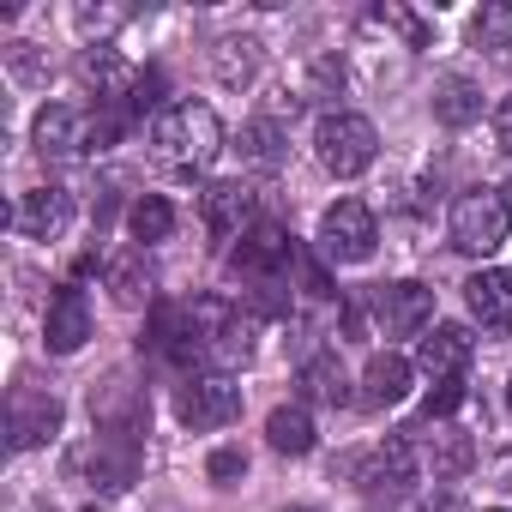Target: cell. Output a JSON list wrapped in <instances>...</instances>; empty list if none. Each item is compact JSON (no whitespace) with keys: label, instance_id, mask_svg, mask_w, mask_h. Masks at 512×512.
<instances>
[{"label":"cell","instance_id":"1","mask_svg":"<svg viewBox=\"0 0 512 512\" xmlns=\"http://www.w3.org/2000/svg\"><path fill=\"white\" fill-rule=\"evenodd\" d=\"M223 151V121L205 103H175L151 121V157L175 175H199Z\"/></svg>","mask_w":512,"mask_h":512},{"label":"cell","instance_id":"24","mask_svg":"<svg viewBox=\"0 0 512 512\" xmlns=\"http://www.w3.org/2000/svg\"><path fill=\"white\" fill-rule=\"evenodd\" d=\"M476 115H482V91H476L470 79L452 73V79L434 85V121H440V127H470Z\"/></svg>","mask_w":512,"mask_h":512},{"label":"cell","instance_id":"30","mask_svg":"<svg viewBox=\"0 0 512 512\" xmlns=\"http://www.w3.org/2000/svg\"><path fill=\"white\" fill-rule=\"evenodd\" d=\"M458 404H464V374H458V380H434V392H428V404H422V422H446Z\"/></svg>","mask_w":512,"mask_h":512},{"label":"cell","instance_id":"36","mask_svg":"<svg viewBox=\"0 0 512 512\" xmlns=\"http://www.w3.org/2000/svg\"><path fill=\"white\" fill-rule=\"evenodd\" d=\"M428 512H464V506H458L452 494H440V500H428Z\"/></svg>","mask_w":512,"mask_h":512},{"label":"cell","instance_id":"23","mask_svg":"<svg viewBox=\"0 0 512 512\" xmlns=\"http://www.w3.org/2000/svg\"><path fill=\"white\" fill-rule=\"evenodd\" d=\"M266 440H272V452H290V458H302V452H314V416L302 410V404H278L272 416H266Z\"/></svg>","mask_w":512,"mask_h":512},{"label":"cell","instance_id":"7","mask_svg":"<svg viewBox=\"0 0 512 512\" xmlns=\"http://www.w3.org/2000/svg\"><path fill=\"white\" fill-rule=\"evenodd\" d=\"M175 416L187 428H229L241 416V386L229 374H187L175 392Z\"/></svg>","mask_w":512,"mask_h":512},{"label":"cell","instance_id":"16","mask_svg":"<svg viewBox=\"0 0 512 512\" xmlns=\"http://www.w3.org/2000/svg\"><path fill=\"white\" fill-rule=\"evenodd\" d=\"M79 85L97 97V109H109V103H133L139 73H133L109 43H97V49H85V55H79Z\"/></svg>","mask_w":512,"mask_h":512},{"label":"cell","instance_id":"15","mask_svg":"<svg viewBox=\"0 0 512 512\" xmlns=\"http://www.w3.org/2000/svg\"><path fill=\"white\" fill-rule=\"evenodd\" d=\"M73 470H85L91 488L121 494V488H133V476H139V446H133V440H109V434H97V440L73 458Z\"/></svg>","mask_w":512,"mask_h":512},{"label":"cell","instance_id":"25","mask_svg":"<svg viewBox=\"0 0 512 512\" xmlns=\"http://www.w3.org/2000/svg\"><path fill=\"white\" fill-rule=\"evenodd\" d=\"M241 163H253V169H284V127L272 121V115H260V121H247L241 127Z\"/></svg>","mask_w":512,"mask_h":512},{"label":"cell","instance_id":"40","mask_svg":"<svg viewBox=\"0 0 512 512\" xmlns=\"http://www.w3.org/2000/svg\"><path fill=\"white\" fill-rule=\"evenodd\" d=\"M506 404H512V386H506Z\"/></svg>","mask_w":512,"mask_h":512},{"label":"cell","instance_id":"29","mask_svg":"<svg viewBox=\"0 0 512 512\" xmlns=\"http://www.w3.org/2000/svg\"><path fill=\"white\" fill-rule=\"evenodd\" d=\"M374 25H392V31H404V43H410V49H428V37H434V31H428L416 13H404V7H374Z\"/></svg>","mask_w":512,"mask_h":512},{"label":"cell","instance_id":"11","mask_svg":"<svg viewBox=\"0 0 512 512\" xmlns=\"http://www.w3.org/2000/svg\"><path fill=\"white\" fill-rule=\"evenodd\" d=\"M7 434H13V452L49 446L61 434V398L55 392H37V386H19L7 398Z\"/></svg>","mask_w":512,"mask_h":512},{"label":"cell","instance_id":"31","mask_svg":"<svg viewBox=\"0 0 512 512\" xmlns=\"http://www.w3.org/2000/svg\"><path fill=\"white\" fill-rule=\"evenodd\" d=\"M506 31H512V7H482L476 19H470V37L476 43H506ZM512 49V43H506Z\"/></svg>","mask_w":512,"mask_h":512},{"label":"cell","instance_id":"41","mask_svg":"<svg viewBox=\"0 0 512 512\" xmlns=\"http://www.w3.org/2000/svg\"><path fill=\"white\" fill-rule=\"evenodd\" d=\"M85 512H97V506H85Z\"/></svg>","mask_w":512,"mask_h":512},{"label":"cell","instance_id":"33","mask_svg":"<svg viewBox=\"0 0 512 512\" xmlns=\"http://www.w3.org/2000/svg\"><path fill=\"white\" fill-rule=\"evenodd\" d=\"M157 91H163V73H139V91H133V109H157Z\"/></svg>","mask_w":512,"mask_h":512},{"label":"cell","instance_id":"37","mask_svg":"<svg viewBox=\"0 0 512 512\" xmlns=\"http://www.w3.org/2000/svg\"><path fill=\"white\" fill-rule=\"evenodd\" d=\"M278 512H320V506H278Z\"/></svg>","mask_w":512,"mask_h":512},{"label":"cell","instance_id":"3","mask_svg":"<svg viewBox=\"0 0 512 512\" xmlns=\"http://www.w3.org/2000/svg\"><path fill=\"white\" fill-rule=\"evenodd\" d=\"M374 151H380V133H374L368 115H350V109L320 115V127H314V157H320L338 181L362 175V169L374 163Z\"/></svg>","mask_w":512,"mask_h":512},{"label":"cell","instance_id":"14","mask_svg":"<svg viewBox=\"0 0 512 512\" xmlns=\"http://www.w3.org/2000/svg\"><path fill=\"white\" fill-rule=\"evenodd\" d=\"M85 338H91V302L79 284H61L49 296V314H43V344L55 356H73V350H85Z\"/></svg>","mask_w":512,"mask_h":512},{"label":"cell","instance_id":"19","mask_svg":"<svg viewBox=\"0 0 512 512\" xmlns=\"http://www.w3.org/2000/svg\"><path fill=\"white\" fill-rule=\"evenodd\" d=\"M103 278H109V290H115V302L121 308H145L151 302V266H145V247H115L109 260H103Z\"/></svg>","mask_w":512,"mask_h":512},{"label":"cell","instance_id":"12","mask_svg":"<svg viewBox=\"0 0 512 512\" xmlns=\"http://www.w3.org/2000/svg\"><path fill=\"white\" fill-rule=\"evenodd\" d=\"M199 223L211 241H235L253 229V187L247 181H211L199 193Z\"/></svg>","mask_w":512,"mask_h":512},{"label":"cell","instance_id":"2","mask_svg":"<svg viewBox=\"0 0 512 512\" xmlns=\"http://www.w3.org/2000/svg\"><path fill=\"white\" fill-rule=\"evenodd\" d=\"M121 115H109V109H79V103H49L43 115H37V151L43 157H91V151H109L115 139H121Z\"/></svg>","mask_w":512,"mask_h":512},{"label":"cell","instance_id":"34","mask_svg":"<svg viewBox=\"0 0 512 512\" xmlns=\"http://www.w3.org/2000/svg\"><path fill=\"white\" fill-rule=\"evenodd\" d=\"M127 13H97V7H79V31H109V25H121Z\"/></svg>","mask_w":512,"mask_h":512},{"label":"cell","instance_id":"8","mask_svg":"<svg viewBox=\"0 0 512 512\" xmlns=\"http://www.w3.org/2000/svg\"><path fill=\"white\" fill-rule=\"evenodd\" d=\"M416 476H422V470H416V440H410V434L380 440V446L356 464V488L374 494V500H398V494H410Z\"/></svg>","mask_w":512,"mask_h":512},{"label":"cell","instance_id":"4","mask_svg":"<svg viewBox=\"0 0 512 512\" xmlns=\"http://www.w3.org/2000/svg\"><path fill=\"white\" fill-rule=\"evenodd\" d=\"M506 235H512V205H506V193L476 187V193H464V199L452 205V247H458V253L488 260V253L506 247Z\"/></svg>","mask_w":512,"mask_h":512},{"label":"cell","instance_id":"39","mask_svg":"<svg viewBox=\"0 0 512 512\" xmlns=\"http://www.w3.org/2000/svg\"><path fill=\"white\" fill-rule=\"evenodd\" d=\"M31 512H55V506H31Z\"/></svg>","mask_w":512,"mask_h":512},{"label":"cell","instance_id":"9","mask_svg":"<svg viewBox=\"0 0 512 512\" xmlns=\"http://www.w3.org/2000/svg\"><path fill=\"white\" fill-rule=\"evenodd\" d=\"M302 260L296 253V241L278 229V223H253L247 235H241V247L229 253V266L247 278V284H278V272H290Z\"/></svg>","mask_w":512,"mask_h":512},{"label":"cell","instance_id":"6","mask_svg":"<svg viewBox=\"0 0 512 512\" xmlns=\"http://www.w3.org/2000/svg\"><path fill=\"white\" fill-rule=\"evenodd\" d=\"M145 350L169 368H193L205 362V332L193 320V302H157L151 308V326H145Z\"/></svg>","mask_w":512,"mask_h":512},{"label":"cell","instance_id":"28","mask_svg":"<svg viewBox=\"0 0 512 512\" xmlns=\"http://www.w3.org/2000/svg\"><path fill=\"white\" fill-rule=\"evenodd\" d=\"M127 223H133V241H145V247H151V241H169V229H175V205H169L163 193H145V199L133 205Z\"/></svg>","mask_w":512,"mask_h":512},{"label":"cell","instance_id":"18","mask_svg":"<svg viewBox=\"0 0 512 512\" xmlns=\"http://www.w3.org/2000/svg\"><path fill=\"white\" fill-rule=\"evenodd\" d=\"M470 356H476V338H470L464 326H434V332L422 338V350H416V368L434 374V380H458V374L470 368Z\"/></svg>","mask_w":512,"mask_h":512},{"label":"cell","instance_id":"17","mask_svg":"<svg viewBox=\"0 0 512 512\" xmlns=\"http://www.w3.org/2000/svg\"><path fill=\"white\" fill-rule=\"evenodd\" d=\"M67 217H73V205H67L61 187H31V193H19V205H13V229H19L25 241H55V235L67 229Z\"/></svg>","mask_w":512,"mask_h":512},{"label":"cell","instance_id":"35","mask_svg":"<svg viewBox=\"0 0 512 512\" xmlns=\"http://www.w3.org/2000/svg\"><path fill=\"white\" fill-rule=\"evenodd\" d=\"M494 145H500V151H512V97L494 109Z\"/></svg>","mask_w":512,"mask_h":512},{"label":"cell","instance_id":"32","mask_svg":"<svg viewBox=\"0 0 512 512\" xmlns=\"http://www.w3.org/2000/svg\"><path fill=\"white\" fill-rule=\"evenodd\" d=\"M211 482H235V476H247V452L241 446H223V452H211Z\"/></svg>","mask_w":512,"mask_h":512},{"label":"cell","instance_id":"5","mask_svg":"<svg viewBox=\"0 0 512 512\" xmlns=\"http://www.w3.org/2000/svg\"><path fill=\"white\" fill-rule=\"evenodd\" d=\"M374 241H380V229H374V211L362 199H338L320 217V260H332V266H362L374 253Z\"/></svg>","mask_w":512,"mask_h":512},{"label":"cell","instance_id":"21","mask_svg":"<svg viewBox=\"0 0 512 512\" xmlns=\"http://www.w3.org/2000/svg\"><path fill=\"white\" fill-rule=\"evenodd\" d=\"M464 302L488 332H512V272H476L464 284Z\"/></svg>","mask_w":512,"mask_h":512},{"label":"cell","instance_id":"26","mask_svg":"<svg viewBox=\"0 0 512 512\" xmlns=\"http://www.w3.org/2000/svg\"><path fill=\"white\" fill-rule=\"evenodd\" d=\"M302 386H308V398L314 404H350V380H344V368H338V356H314L308 368H302Z\"/></svg>","mask_w":512,"mask_h":512},{"label":"cell","instance_id":"22","mask_svg":"<svg viewBox=\"0 0 512 512\" xmlns=\"http://www.w3.org/2000/svg\"><path fill=\"white\" fill-rule=\"evenodd\" d=\"M410 398V362L404 356H374L368 368H362V404L368 410H392V404H404Z\"/></svg>","mask_w":512,"mask_h":512},{"label":"cell","instance_id":"27","mask_svg":"<svg viewBox=\"0 0 512 512\" xmlns=\"http://www.w3.org/2000/svg\"><path fill=\"white\" fill-rule=\"evenodd\" d=\"M211 67H217L223 85H247L253 67H260V43H253V37H223L217 55H211Z\"/></svg>","mask_w":512,"mask_h":512},{"label":"cell","instance_id":"10","mask_svg":"<svg viewBox=\"0 0 512 512\" xmlns=\"http://www.w3.org/2000/svg\"><path fill=\"white\" fill-rule=\"evenodd\" d=\"M91 428L109 434V440H133L139 446V434H145V398H139V386H127L121 374H109L91 392Z\"/></svg>","mask_w":512,"mask_h":512},{"label":"cell","instance_id":"13","mask_svg":"<svg viewBox=\"0 0 512 512\" xmlns=\"http://www.w3.org/2000/svg\"><path fill=\"white\" fill-rule=\"evenodd\" d=\"M368 302H374L380 332H392V338H410L434 320V290L428 284H380Z\"/></svg>","mask_w":512,"mask_h":512},{"label":"cell","instance_id":"38","mask_svg":"<svg viewBox=\"0 0 512 512\" xmlns=\"http://www.w3.org/2000/svg\"><path fill=\"white\" fill-rule=\"evenodd\" d=\"M488 512H512V506H488Z\"/></svg>","mask_w":512,"mask_h":512},{"label":"cell","instance_id":"20","mask_svg":"<svg viewBox=\"0 0 512 512\" xmlns=\"http://www.w3.org/2000/svg\"><path fill=\"white\" fill-rule=\"evenodd\" d=\"M410 440L422 434L428 440V464H434V476H464L470 464H476V440L464 434V428H446V422H422V428H404Z\"/></svg>","mask_w":512,"mask_h":512}]
</instances>
